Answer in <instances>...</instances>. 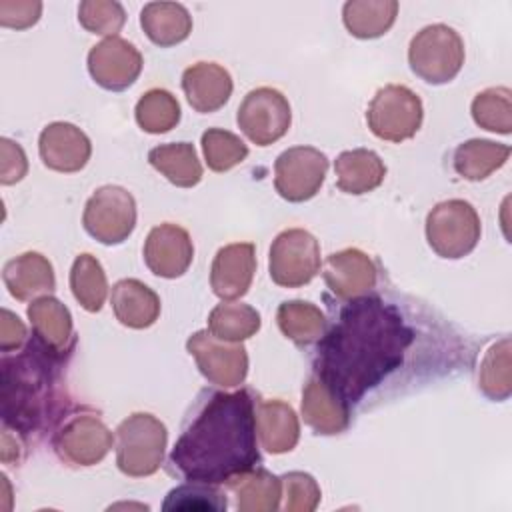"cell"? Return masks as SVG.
<instances>
[{
    "instance_id": "obj_1",
    "label": "cell",
    "mask_w": 512,
    "mask_h": 512,
    "mask_svg": "<svg viewBox=\"0 0 512 512\" xmlns=\"http://www.w3.org/2000/svg\"><path fill=\"white\" fill-rule=\"evenodd\" d=\"M416 330L398 304L380 294L348 300L318 340L314 374L348 406L384 384L406 362Z\"/></svg>"
},
{
    "instance_id": "obj_2",
    "label": "cell",
    "mask_w": 512,
    "mask_h": 512,
    "mask_svg": "<svg viewBox=\"0 0 512 512\" xmlns=\"http://www.w3.org/2000/svg\"><path fill=\"white\" fill-rule=\"evenodd\" d=\"M168 462L188 482L214 486L256 468L260 452L250 390L210 392L188 418Z\"/></svg>"
},
{
    "instance_id": "obj_3",
    "label": "cell",
    "mask_w": 512,
    "mask_h": 512,
    "mask_svg": "<svg viewBox=\"0 0 512 512\" xmlns=\"http://www.w3.org/2000/svg\"><path fill=\"white\" fill-rule=\"evenodd\" d=\"M64 352L42 344L36 336L16 356H2V420L22 436L50 426L62 410L58 376Z\"/></svg>"
},
{
    "instance_id": "obj_4",
    "label": "cell",
    "mask_w": 512,
    "mask_h": 512,
    "mask_svg": "<svg viewBox=\"0 0 512 512\" xmlns=\"http://www.w3.org/2000/svg\"><path fill=\"white\" fill-rule=\"evenodd\" d=\"M168 430L154 414L134 412L116 428V464L130 478L158 472L164 462Z\"/></svg>"
},
{
    "instance_id": "obj_5",
    "label": "cell",
    "mask_w": 512,
    "mask_h": 512,
    "mask_svg": "<svg viewBox=\"0 0 512 512\" xmlns=\"http://www.w3.org/2000/svg\"><path fill=\"white\" fill-rule=\"evenodd\" d=\"M410 70L424 82L440 86L458 76L464 64V40L448 24H430L408 46Z\"/></svg>"
},
{
    "instance_id": "obj_6",
    "label": "cell",
    "mask_w": 512,
    "mask_h": 512,
    "mask_svg": "<svg viewBox=\"0 0 512 512\" xmlns=\"http://www.w3.org/2000/svg\"><path fill=\"white\" fill-rule=\"evenodd\" d=\"M480 216L460 198L438 202L426 216V240L430 248L448 260L468 256L480 240Z\"/></svg>"
},
{
    "instance_id": "obj_7",
    "label": "cell",
    "mask_w": 512,
    "mask_h": 512,
    "mask_svg": "<svg viewBox=\"0 0 512 512\" xmlns=\"http://www.w3.org/2000/svg\"><path fill=\"white\" fill-rule=\"evenodd\" d=\"M424 106L420 96L404 84H386L368 104L366 122L370 132L386 142H404L422 126Z\"/></svg>"
},
{
    "instance_id": "obj_8",
    "label": "cell",
    "mask_w": 512,
    "mask_h": 512,
    "mask_svg": "<svg viewBox=\"0 0 512 512\" xmlns=\"http://www.w3.org/2000/svg\"><path fill=\"white\" fill-rule=\"evenodd\" d=\"M82 224L84 230L100 244H122L136 226V200L122 186H100L84 206Z\"/></svg>"
},
{
    "instance_id": "obj_9",
    "label": "cell",
    "mask_w": 512,
    "mask_h": 512,
    "mask_svg": "<svg viewBox=\"0 0 512 512\" xmlns=\"http://www.w3.org/2000/svg\"><path fill=\"white\" fill-rule=\"evenodd\" d=\"M268 272L282 288H300L320 272V244L304 228L282 230L268 252Z\"/></svg>"
},
{
    "instance_id": "obj_10",
    "label": "cell",
    "mask_w": 512,
    "mask_h": 512,
    "mask_svg": "<svg viewBox=\"0 0 512 512\" xmlns=\"http://www.w3.org/2000/svg\"><path fill=\"white\" fill-rule=\"evenodd\" d=\"M236 122L250 142L256 146H270L290 130V102L276 88H254L240 102Z\"/></svg>"
},
{
    "instance_id": "obj_11",
    "label": "cell",
    "mask_w": 512,
    "mask_h": 512,
    "mask_svg": "<svg viewBox=\"0 0 512 512\" xmlns=\"http://www.w3.org/2000/svg\"><path fill=\"white\" fill-rule=\"evenodd\" d=\"M186 348L208 382L220 388H236L246 380L248 352L242 342L220 340L208 330H198L186 340Z\"/></svg>"
},
{
    "instance_id": "obj_12",
    "label": "cell",
    "mask_w": 512,
    "mask_h": 512,
    "mask_svg": "<svg viewBox=\"0 0 512 512\" xmlns=\"http://www.w3.org/2000/svg\"><path fill=\"white\" fill-rule=\"evenodd\" d=\"M114 444L110 428L96 416L80 412L70 416L52 436L56 456L70 466H94Z\"/></svg>"
},
{
    "instance_id": "obj_13",
    "label": "cell",
    "mask_w": 512,
    "mask_h": 512,
    "mask_svg": "<svg viewBox=\"0 0 512 512\" xmlns=\"http://www.w3.org/2000/svg\"><path fill=\"white\" fill-rule=\"evenodd\" d=\"M328 158L314 146H292L274 162V188L288 202L314 198L326 178Z\"/></svg>"
},
{
    "instance_id": "obj_14",
    "label": "cell",
    "mask_w": 512,
    "mask_h": 512,
    "mask_svg": "<svg viewBox=\"0 0 512 512\" xmlns=\"http://www.w3.org/2000/svg\"><path fill=\"white\" fill-rule=\"evenodd\" d=\"M142 66L140 50L120 36L104 38L88 52V72L104 90L120 92L130 88L138 80Z\"/></svg>"
},
{
    "instance_id": "obj_15",
    "label": "cell",
    "mask_w": 512,
    "mask_h": 512,
    "mask_svg": "<svg viewBox=\"0 0 512 512\" xmlns=\"http://www.w3.org/2000/svg\"><path fill=\"white\" fill-rule=\"evenodd\" d=\"M194 258V244L186 228L164 222L154 226L144 242V262L154 276L178 278Z\"/></svg>"
},
{
    "instance_id": "obj_16",
    "label": "cell",
    "mask_w": 512,
    "mask_h": 512,
    "mask_svg": "<svg viewBox=\"0 0 512 512\" xmlns=\"http://www.w3.org/2000/svg\"><path fill=\"white\" fill-rule=\"evenodd\" d=\"M322 276L336 298L354 300L374 290L378 282V268L366 252L358 248H344L332 252L324 260Z\"/></svg>"
},
{
    "instance_id": "obj_17",
    "label": "cell",
    "mask_w": 512,
    "mask_h": 512,
    "mask_svg": "<svg viewBox=\"0 0 512 512\" xmlns=\"http://www.w3.org/2000/svg\"><path fill=\"white\" fill-rule=\"evenodd\" d=\"M40 160L54 172H80L92 154L90 138L70 122H50L38 138Z\"/></svg>"
},
{
    "instance_id": "obj_18",
    "label": "cell",
    "mask_w": 512,
    "mask_h": 512,
    "mask_svg": "<svg viewBox=\"0 0 512 512\" xmlns=\"http://www.w3.org/2000/svg\"><path fill=\"white\" fill-rule=\"evenodd\" d=\"M256 272V248L252 242L222 246L210 266V288L222 300L242 298Z\"/></svg>"
},
{
    "instance_id": "obj_19",
    "label": "cell",
    "mask_w": 512,
    "mask_h": 512,
    "mask_svg": "<svg viewBox=\"0 0 512 512\" xmlns=\"http://www.w3.org/2000/svg\"><path fill=\"white\" fill-rule=\"evenodd\" d=\"M302 418L316 434L334 436L348 428L350 406L316 374L302 390Z\"/></svg>"
},
{
    "instance_id": "obj_20",
    "label": "cell",
    "mask_w": 512,
    "mask_h": 512,
    "mask_svg": "<svg viewBox=\"0 0 512 512\" xmlns=\"http://www.w3.org/2000/svg\"><path fill=\"white\" fill-rule=\"evenodd\" d=\"M232 88L230 72L216 62H196L182 74L186 100L200 114L220 110L230 100Z\"/></svg>"
},
{
    "instance_id": "obj_21",
    "label": "cell",
    "mask_w": 512,
    "mask_h": 512,
    "mask_svg": "<svg viewBox=\"0 0 512 512\" xmlns=\"http://www.w3.org/2000/svg\"><path fill=\"white\" fill-rule=\"evenodd\" d=\"M2 280L10 296L20 302L46 296L56 288L54 268L40 252H24L10 258L2 268Z\"/></svg>"
},
{
    "instance_id": "obj_22",
    "label": "cell",
    "mask_w": 512,
    "mask_h": 512,
    "mask_svg": "<svg viewBox=\"0 0 512 512\" xmlns=\"http://www.w3.org/2000/svg\"><path fill=\"white\" fill-rule=\"evenodd\" d=\"M256 436L270 454H284L296 448L300 422L294 408L282 400H260L254 406Z\"/></svg>"
},
{
    "instance_id": "obj_23",
    "label": "cell",
    "mask_w": 512,
    "mask_h": 512,
    "mask_svg": "<svg viewBox=\"0 0 512 512\" xmlns=\"http://www.w3.org/2000/svg\"><path fill=\"white\" fill-rule=\"evenodd\" d=\"M112 310L122 326L144 330L160 316L158 294L136 278H122L112 286Z\"/></svg>"
},
{
    "instance_id": "obj_24",
    "label": "cell",
    "mask_w": 512,
    "mask_h": 512,
    "mask_svg": "<svg viewBox=\"0 0 512 512\" xmlns=\"http://www.w3.org/2000/svg\"><path fill=\"white\" fill-rule=\"evenodd\" d=\"M336 186L346 194H368L376 190L386 176L382 158L368 148L344 150L334 160Z\"/></svg>"
},
{
    "instance_id": "obj_25",
    "label": "cell",
    "mask_w": 512,
    "mask_h": 512,
    "mask_svg": "<svg viewBox=\"0 0 512 512\" xmlns=\"http://www.w3.org/2000/svg\"><path fill=\"white\" fill-rule=\"evenodd\" d=\"M26 314L32 324L34 336L42 344L56 352H68V346L74 342L72 314L58 298L50 294L34 298L28 304Z\"/></svg>"
},
{
    "instance_id": "obj_26",
    "label": "cell",
    "mask_w": 512,
    "mask_h": 512,
    "mask_svg": "<svg viewBox=\"0 0 512 512\" xmlns=\"http://www.w3.org/2000/svg\"><path fill=\"white\" fill-rule=\"evenodd\" d=\"M144 34L160 48L184 42L192 32V16L178 2H148L140 12Z\"/></svg>"
},
{
    "instance_id": "obj_27",
    "label": "cell",
    "mask_w": 512,
    "mask_h": 512,
    "mask_svg": "<svg viewBox=\"0 0 512 512\" xmlns=\"http://www.w3.org/2000/svg\"><path fill=\"white\" fill-rule=\"evenodd\" d=\"M240 512H274L280 508L282 480L264 468H252L226 482Z\"/></svg>"
},
{
    "instance_id": "obj_28",
    "label": "cell",
    "mask_w": 512,
    "mask_h": 512,
    "mask_svg": "<svg viewBox=\"0 0 512 512\" xmlns=\"http://www.w3.org/2000/svg\"><path fill=\"white\" fill-rule=\"evenodd\" d=\"M510 156V146L494 140L472 138L456 146L452 166L458 176L470 182L486 180L492 172L502 168Z\"/></svg>"
},
{
    "instance_id": "obj_29",
    "label": "cell",
    "mask_w": 512,
    "mask_h": 512,
    "mask_svg": "<svg viewBox=\"0 0 512 512\" xmlns=\"http://www.w3.org/2000/svg\"><path fill=\"white\" fill-rule=\"evenodd\" d=\"M148 162L178 188H192L202 180V164L190 142L154 146L148 152Z\"/></svg>"
},
{
    "instance_id": "obj_30",
    "label": "cell",
    "mask_w": 512,
    "mask_h": 512,
    "mask_svg": "<svg viewBox=\"0 0 512 512\" xmlns=\"http://www.w3.org/2000/svg\"><path fill=\"white\" fill-rule=\"evenodd\" d=\"M398 16L396 0H350L342 6L346 30L362 40L386 34Z\"/></svg>"
},
{
    "instance_id": "obj_31",
    "label": "cell",
    "mask_w": 512,
    "mask_h": 512,
    "mask_svg": "<svg viewBox=\"0 0 512 512\" xmlns=\"http://www.w3.org/2000/svg\"><path fill=\"white\" fill-rule=\"evenodd\" d=\"M276 324L280 332L298 346L318 342L328 328L324 312L316 304L306 300L282 302L276 310Z\"/></svg>"
},
{
    "instance_id": "obj_32",
    "label": "cell",
    "mask_w": 512,
    "mask_h": 512,
    "mask_svg": "<svg viewBox=\"0 0 512 512\" xmlns=\"http://www.w3.org/2000/svg\"><path fill=\"white\" fill-rule=\"evenodd\" d=\"M70 290L88 312H100L108 296V280L100 260L88 252L78 254L70 268Z\"/></svg>"
},
{
    "instance_id": "obj_33",
    "label": "cell",
    "mask_w": 512,
    "mask_h": 512,
    "mask_svg": "<svg viewBox=\"0 0 512 512\" xmlns=\"http://www.w3.org/2000/svg\"><path fill=\"white\" fill-rule=\"evenodd\" d=\"M260 314L244 302L222 300L208 314V332L220 340L244 342L260 330Z\"/></svg>"
},
{
    "instance_id": "obj_34",
    "label": "cell",
    "mask_w": 512,
    "mask_h": 512,
    "mask_svg": "<svg viewBox=\"0 0 512 512\" xmlns=\"http://www.w3.org/2000/svg\"><path fill=\"white\" fill-rule=\"evenodd\" d=\"M510 338L504 336L502 340L494 342L482 362H480V370H478V388L480 392L494 400V402H502L512 394V376H510Z\"/></svg>"
},
{
    "instance_id": "obj_35",
    "label": "cell",
    "mask_w": 512,
    "mask_h": 512,
    "mask_svg": "<svg viewBox=\"0 0 512 512\" xmlns=\"http://www.w3.org/2000/svg\"><path fill=\"white\" fill-rule=\"evenodd\" d=\"M138 126L148 134H164L180 122V104L164 88H152L140 96L134 108Z\"/></svg>"
},
{
    "instance_id": "obj_36",
    "label": "cell",
    "mask_w": 512,
    "mask_h": 512,
    "mask_svg": "<svg viewBox=\"0 0 512 512\" xmlns=\"http://www.w3.org/2000/svg\"><path fill=\"white\" fill-rule=\"evenodd\" d=\"M512 92L506 86H494L478 92L472 100L470 112L474 122L496 134L512 132Z\"/></svg>"
},
{
    "instance_id": "obj_37",
    "label": "cell",
    "mask_w": 512,
    "mask_h": 512,
    "mask_svg": "<svg viewBox=\"0 0 512 512\" xmlns=\"http://www.w3.org/2000/svg\"><path fill=\"white\" fill-rule=\"evenodd\" d=\"M202 152L210 170L226 172L246 160L248 146L234 132L224 128H208L202 134Z\"/></svg>"
},
{
    "instance_id": "obj_38",
    "label": "cell",
    "mask_w": 512,
    "mask_h": 512,
    "mask_svg": "<svg viewBox=\"0 0 512 512\" xmlns=\"http://www.w3.org/2000/svg\"><path fill=\"white\" fill-rule=\"evenodd\" d=\"M228 508L226 494L220 492L214 484L204 482H186L172 488L162 504V510H216L222 512Z\"/></svg>"
},
{
    "instance_id": "obj_39",
    "label": "cell",
    "mask_w": 512,
    "mask_h": 512,
    "mask_svg": "<svg viewBox=\"0 0 512 512\" xmlns=\"http://www.w3.org/2000/svg\"><path fill=\"white\" fill-rule=\"evenodd\" d=\"M78 22L88 32L110 38L122 30L126 12L116 0H84L78 6Z\"/></svg>"
},
{
    "instance_id": "obj_40",
    "label": "cell",
    "mask_w": 512,
    "mask_h": 512,
    "mask_svg": "<svg viewBox=\"0 0 512 512\" xmlns=\"http://www.w3.org/2000/svg\"><path fill=\"white\" fill-rule=\"evenodd\" d=\"M282 480V508L286 512H312L320 504V486L314 476L306 472H286L280 476Z\"/></svg>"
},
{
    "instance_id": "obj_41",
    "label": "cell",
    "mask_w": 512,
    "mask_h": 512,
    "mask_svg": "<svg viewBox=\"0 0 512 512\" xmlns=\"http://www.w3.org/2000/svg\"><path fill=\"white\" fill-rule=\"evenodd\" d=\"M42 16L40 0H0V26L24 30L34 26Z\"/></svg>"
},
{
    "instance_id": "obj_42",
    "label": "cell",
    "mask_w": 512,
    "mask_h": 512,
    "mask_svg": "<svg viewBox=\"0 0 512 512\" xmlns=\"http://www.w3.org/2000/svg\"><path fill=\"white\" fill-rule=\"evenodd\" d=\"M28 172V158L22 146L10 138H0V182L4 186L20 182Z\"/></svg>"
},
{
    "instance_id": "obj_43",
    "label": "cell",
    "mask_w": 512,
    "mask_h": 512,
    "mask_svg": "<svg viewBox=\"0 0 512 512\" xmlns=\"http://www.w3.org/2000/svg\"><path fill=\"white\" fill-rule=\"evenodd\" d=\"M26 326L22 320L10 312L8 308H2L0 312V350L4 354H10L14 350H20L26 342Z\"/></svg>"
}]
</instances>
